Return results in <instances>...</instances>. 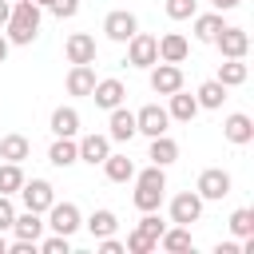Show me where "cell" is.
<instances>
[{
  "mask_svg": "<svg viewBox=\"0 0 254 254\" xmlns=\"http://www.w3.org/2000/svg\"><path fill=\"white\" fill-rule=\"evenodd\" d=\"M127 64H131V67H151V64H159V44H155L151 32H135V36L127 40Z\"/></svg>",
  "mask_w": 254,
  "mask_h": 254,
  "instance_id": "9",
  "label": "cell"
},
{
  "mask_svg": "<svg viewBox=\"0 0 254 254\" xmlns=\"http://www.w3.org/2000/svg\"><path fill=\"white\" fill-rule=\"evenodd\" d=\"M123 246H127V254H155V250H159V242H155V238H147L143 230H131Z\"/></svg>",
  "mask_w": 254,
  "mask_h": 254,
  "instance_id": "34",
  "label": "cell"
},
{
  "mask_svg": "<svg viewBox=\"0 0 254 254\" xmlns=\"http://www.w3.org/2000/svg\"><path fill=\"white\" fill-rule=\"evenodd\" d=\"M91 99H95V107L111 111V107H119V103L127 99V87H123V79L107 75V79H95V87H91Z\"/></svg>",
  "mask_w": 254,
  "mask_h": 254,
  "instance_id": "14",
  "label": "cell"
},
{
  "mask_svg": "<svg viewBox=\"0 0 254 254\" xmlns=\"http://www.w3.org/2000/svg\"><path fill=\"white\" fill-rule=\"evenodd\" d=\"M190 24H194V40H198V44H214V36L226 28L222 12H194Z\"/></svg>",
  "mask_w": 254,
  "mask_h": 254,
  "instance_id": "18",
  "label": "cell"
},
{
  "mask_svg": "<svg viewBox=\"0 0 254 254\" xmlns=\"http://www.w3.org/2000/svg\"><path fill=\"white\" fill-rule=\"evenodd\" d=\"M155 44H159V60L163 64H183L190 56V40L183 32H163V36H155Z\"/></svg>",
  "mask_w": 254,
  "mask_h": 254,
  "instance_id": "13",
  "label": "cell"
},
{
  "mask_svg": "<svg viewBox=\"0 0 254 254\" xmlns=\"http://www.w3.org/2000/svg\"><path fill=\"white\" fill-rule=\"evenodd\" d=\"M4 250H8V238H4V230H0V254H4Z\"/></svg>",
  "mask_w": 254,
  "mask_h": 254,
  "instance_id": "44",
  "label": "cell"
},
{
  "mask_svg": "<svg viewBox=\"0 0 254 254\" xmlns=\"http://www.w3.org/2000/svg\"><path fill=\"white\" fill-rule=\"evenodd\" d=\"M48 12H52V16H60V20H71V16L79 12V0H52V4H48Z\"/></svg>",
  "mask_w": 254,
  "mask_h": 254,
  "instance_id": "38",
  "label": "cell"
},
{
  "mask_svg": "<svg viewBox=\"0 0 254 254\" xmlns=\"http://www.w3.org/2000/svg\"><path fill=\"white\" fill-rule=\"evenodd\" d=\"M159 250H167V254H194V238H190V226H167L163 234H159Z\"/></svg>",
  "mask_w": 254,
  "mask_h": 254,
  "instance_id": "17",
  "label": "cell"
},
{
  "mask_svg": "<svg viewBox=\"0 0 254 254\" xmlns=\"http://www.w3.org/2000/svg\"><path fill=\"white\" fill-rule=\"evenodd\" d=\"M44 214H48V222H44V226H48L52 234H67V238H71V234L83 226V214H79V206H75V202H60V198H56Z\"/></svg>",
  "mask_w": 254,
  "mask_h": 254,
  "instance_id": "3",
  "label": "cell"
},
{
  "mask_svg": "<svg viewBox=\"0 0 254 254\" xmlns=\"http://www.w3.org/2000/svg\"><path fill=\"white\" fill-rule=\"evenodd\" d=\"M167 99H171V103H167V115H171L175 123H190V119L198 115V99H194V95H187L183 87H179V91H171Z\"/></svg>",
  "mask_w": 254,
  "mask_h": 254,
  "instance_id": "20",
  "label": "cell"
},
{
  "mask_svg": "<svg viewBox=\"0 0 254 254\" xmlns=\"http://www.w3.org/2000/svg\"><path fill=\"white\" fill-rule=\"evenodd\" d=\"M147 159H151V163H159V167H171V163L179 159V143H175V139L163 131V135H155V139H151V151H147Z\"/></svg>",
  "mask_w": 254,
  "mask_h": 254,
  "instance_id": "26",
  "label": "cell"
},
{
  "mask_svg": "<svg viewBox=\"0 0 254 254\" xmlns=\"http://www.w3.org/2000/svg\"><path fill=\"white\" fill-rule=\"evenodd\" d=\"M48 163H52V167H60V171L75 167V163H79V147H75V139L56 135V139H52V147H48Z\"/></svg>",
  "mask_w": 254,
  "mask_h": 254,
  "instance_id": "19",
  "label": "cell"
},
{
  "mask_svg": "<svg viewBox=\"0 0 254 254\" xmlns=\"http://www.w3.org/2000/svg\"><path fill=\"white\" fill-rule=\"evenodd\" d=\"M67 95H91V87H95V67L91 64H71V71H67Z\"/></svg>",
  "mask_w": 254,
  "mask_h": 254,
  "instance_id": "23",
  "label": "cell"
},
{
  "mask_svg": "<svg viewBox=\"0 0 254 254\" xmlns=\"http://www.w3.org/2000/svg\"><path fill=\"white\" fill-rule=\"evenodd\" d=\"M24 187V167L20 163H0V194H16Z\"/></svg>",
  "mask_w": 254,
  "mask_h": 254,
  "instance_id": "30",
  "label": "cell"
},
{
  "mask_svg": "<svg viewBox=\"0 0 254 254\" xmlns=\"http://www.w3.org/2000/svg\"><path fill=\"white\" fill-rule=\"evenodd\" d=\"M48 131L52 135H64V139H75L79 135V111L75 107H56L52 119H48Z\"/></svg>",
  "mask_w": 254,
  "mask_h": 254,
  "instance_id": "21",
  "label": "cell"
},
{
  "mask_svg": "<svg viewBox=\"0 0 254 254\" xmlns=\"http://www.w3.org/2000/svg\"><path fill=\"white\" fill-rule=\"evenodd\" d=\"M87 234L91 238H107V234H115V226H119V218H115V210H107V206H99V210H91L87 214Z\"/></svg>",
  "mask_w": 254,
  "mask_h": 254,
  "instance_id": "28",
  "label": "cell"
},
{
  "mask_svg": "<svg viewBox=\"0 0 254 254\" xmlns=\"http://www.w3.org/2000/svg\"><path fill=\"white\" fill-rule=\"evenodd\" d=\"M226 91H230V87H222L218 79H202V83H198V91H194L198 111H218V107L226 103Z\"/></svg>",
  "mask_w": 254,
  "mask_h": 254,
  "instance_id": "24",
  "label": "cell"
},
{
  "mask_svg": "<svg viewBox=\"0 0 254 254\" xmlns=\"http://www.w3.org/2000/svg\"><path fill=\"white\" fill-rule=\"evenodd\" d=\"M16 194H20L24 210H36V214H44V210L56 202V187H52L48 179H24V187H20Z\"/></svg>",
  "mask_w": 254,
  "mask_h": 254,
  "instance_id": "4",
  "label": "cell"
},
{
  "mask_svg": "<svg viewBox=\"0 0 254 254\" xmlns=\"http://www.w3.org/2000/svg\"><path fill=\"white\" fill-rule=\"evenodd\" d=\"M135 32H139V20H135V12H127V8H115V12H107V16H103V36H107V40H115V44H127Z\"/></svg>",
  "mask_w": 254,
  "mask_h": 254,
  "instance_id": "7",
  "label": "cell"
},
{
  "mask_svg": "<svg viewBox=\"0 0 254 254\" xmlns=\"http://www.w3.org/2000/svg\"><path fill=\"white\" fill-rule=\"evenodd\" d=\"M75 147H79V163H87V167H99L107 155H111V139L107 135H83V139H75Z\"/></svg>",
  "mask_w": 254,
  "mask_h": 254,
  "instance_id": "16",
  "label": "cell"
},
{
  "mask_svg": "<svg viewBox=\"0 0 254 254\" xmlns=\"http://www.w3.org/2000/svg\"><path fill=\"white\" fill-rule=\"evenodd\" d=\"M222 135H226V143H234V147H246V143H254V119H250L246 111H234V115H226V123H222Z\"/></svg>",
  "mask_w": 254,
  "mask_h": 254,
  "instance_id": "15",
  "label": "cell"
},
{
  "mask_svg": "<svg viewBox=\"0 0 254 254\" xmlns=\"http://www.w3.org/2000/svg\"><path fill=\"white\" fill-rule=\"evenodd\" d=\"M0 159H4V163H24V159H32V143H28V135H20V131L4 135V139H0Z\"/></svg>",
  "mask_w": 254,
  "mask_h": 254,
  "instance_id": "25",
  "label": "cell"
},
{
  "mask_svg": "<svg viewBox=\"0 0 254 254\" xmlns=\"http://www.w3.org/2000/svg\"><path fill=\"white\" fill-rule=\"evenodd\" d=\"M16 222V194H0V230H12Z\"/></svg>",
  "mask_w": 254,
  "mask_h": 254,
  "instance_id": "37",
  "label": "cell"
},
{
  "mask_svg": "<svg viewBox=\"0 0 254 254\" xmlns=\"http://www.w3.org/2000/svg\"><path fill=\"white\" fill-rule=\"evenodd\" d=\"M222 87H242L246 79H250V67L242 64V60H222L218 64V75H214Z\"/></svg>",
  "mask_w": 254,
  "mask_h": 254,
  "instance_id": "29",
  "label": "cell"
},
{
  "mask_svg": "<svg viewBox=\"0 0 254 254\" xmlns=\"http://www.w3.org/2000/svg\"><path fill=\"white\" fill-rule=\"evenodd\" d=\"M167 214H171V222H179V226L198 222V218H202V198H198V190H179V194L171 198Z\"/></svg>",
  "mask_w": 254,
  "mask_h": 254,
  "instance_id": "6",
  "label": "cell"
},
{
  "mask_svg": "<svg viewBox=\"0 0 254 254\" xmlns=\"http://www.w3.org/2000/svg\"><path fill=\"white\" fill-rule=\"evenodd\" d=\"M64 56H67V64H95V56H99L95 36L91 32H71L64 40Z\"/></svg>",
  "mask_w": 254,
  "mask_h": 254,
  "instance_id": "10",
  "label": "cell"
},
{
  "mask_svg": "<svg viewBox=\"0 0 254 254\" xmlns=\"http://www.w3.org/2000/svg\"><path fill=\"white\" fill-rule=\"evenodd\" d=\"M99 167H103V175H107L111 183H131V179H135V163H131L127 155H115V151H111Z\"/></svg>",
  "mask_w": 254,
  "mask_h": 254,
  "instance_id": "27",
  "label": "cell"
},
{
  "mask_svg": "<svg viewBox=\"0 0 254 254\" xmlns=\"http://www.w3.org/2000/svg\"><path fill=\"white\" fill-rule=\"evenodd\" d=\"M8 52H12V44H8V36H4V32H0V64H4V60H8Z\"/></svg>",
  "mask_w": 254,
  "mask_h": 254,
  "instance_id": "43",
  "label": "cell"
},
{
  "mask_svg": "<svg viewBox=\"0 0 254 254\" xmlns=\"http://www.w3.org/2000/svg\"><path fill=\"white\" fill-rule=\"evenodd\" d=\"M230 234L234 238H250L254 234V206H238L230 214Z\"/></svg>",
  "mask_w": 254,
  "mask_h": 254,
  "instance_id": "32",
  "label": "cell"
},
{
  "mask_svg": "<svg viewBox=\"0 0 254 254\" xmlns=\"http://www.w3.org/2000/svg\"><path fill=\"white\" fill-rule=\"evenodd\" d=\"M107 139L111 143H131L135 139V111L131 107H111L107 111Z\"/></svg>",
  "mask_w": 254,
  "mask_h": 254,
  "instance_id": "12",
  "label": "cell"
},
{
  "mask_svg": "<svg viewBox=\"0 0 254 254\" xmlns=\"http://www.w3.org/2000/svg\"><path fill=\"white\" fill-rule=\"evenodd\" d=\"M214 254H242V246L230 238V242H218V246H214Z\"/></svg>",
  "mask_w": 254,
  "mask_h": 254,
  "instance_id": "40",
  "label": "cell"
},
{
  "mask_svg": "<svg viewBox=\"0 0 254 254\" xmlns=\"http://www.w3.org/2000/svg\"><path fill=\"white\" fill-rule=\"evenodd\" d=\"M210 4H214V12H230V8H238L242 0H210Z\"/></svg>",
  "mask_w": 254,
  "mask_h": 254,
  "instance_id": "41",
  "label": "cell"
},
{
  "mask_svg": "<svg viewBox=\"0 0 254 254\" xmlns=\"http://www.w3.org/2000/svg\"><path fill=\"white\" fill-rule=\"evenodd\" d=\"M8 12H12V0H0V28L8 24Z\"/></svg>",
  "mask_w": 254,
  "mask_h": 254,
  "instance_id": "42",
  "label": "cell"
},
{
  "mask_svg": "<svg viewBox=\"0 0 254 254\" xmlns=\"http://www.w3.org/2000/svg\"><path fill=\"white\" fill-rule=\"evenodd\" d=\"M171 127V115H167V107H159V103H143L139 111H135V135H147V139H155V135H163Z\"/></svg>",
  "mask_w": 254,
  "mask_h": 254,
  "instance_id": "5",
  "label": "cell"
},
{
  "mask_svg": "<svg viewBox=\"0 0 254 254\" xmlns=\"http://www.w3.org/2000/svg\"><path fill=\"white\" fill-rule=\"evenodd\" d=\"M40 20H44V8H40V4H32V0H16L12 12H8V24H4L8 44L28 48V44L40 36Z\"/></svg>",
  "mask_w": 254,
  "mask_h": 254,
  "instance_id": "1",
  "label": "cell"
},
{
  "mask_svg": "<svg viewBox=\"0 0 254 254\" xmlns=\"http://www.w3.org/2000/svg\"><path fill=\"white\" fill-rule=\"evenodd\" d=\"M147 71H151V91H155V95H171V91L183 87V67H179V64H163V60H159V64H151Z\"/></svg>",
  "mask_w": 254,
  "mask_h": 254,
  "instance_id": "11",
  "label": "cell"
},
{
  "mask_svg": "<svg viewBox=\"0 0 254 254\" xmlns=\"http://www.w3.org/2000/svg\"><path fill=\"white\" fill-rule=\"evenodd\" d=\"M36 250L40 254H71V238L67 234H52V238H40Z\"/></svg>",
  "mask_w": 254,
  "mask_h": 254,
  "instance_id": "35",
  "label": "cell"
},
{
  "mask_svg": "<svg viewBox=\"0 0 254 254\" xmlns=\"http://www.w3.org/2000/svg\"><path fill=\"white\" fill-rule=\"evenodd\" d=\"M95 246H99V254H127V246H123L115 234H107V238H95Z\"/></svg>",
  "mask_w": 254,
  "mask_h": 254,
  "instance_id": "39",
  "label": "cell"
},
{
  "mask_svg": "<svg viewBox=\"0 0 254 254\" xmlns=\"http://www.w3.org/2000/svg\"><path fill=\"white\" fill-rule=\"evenodd\" d=\"M135 230H143L147 238H155V242H159V234L167 230V222L159 218V210H143V218L135 222Z\"/></svg>",
  "mask_w": 254,
  "mask_h": 254,
  "instance_id": "33",
  "label": "cell"
},
{
  "mask_svg": "<svg viewBox=\"0 0 254 254\" xmlns=\"http://www.w3.org/2000/svg\"><path fill=\"white\" fill-rule=\"evenodd\" d=\"M230 187H234V179H230V171H222V167H206V171L198 175V183H194V190H198L202 202H222V198L230 194Z\"/></svg>",
  "mask_w": 254,
  "mask_h": 254,
  "instance_id": "2",
  "label": "cell"
},
{
  "mask_svg": "<svg viewBox=\"0 0 254 254\" xmlns=\"http://www.w3.org/2000/svg\"><path fill=\"white\" fill-rule=\"evenodd\" d=\"M163 8H167L171 20H190V16L198 12V0H167Z\"/></svg>",
  "mask_w": 254,
  "mask_h": 254,
  "instance_id": "36",
  "label": "cell"
},
{
  "mask_svg": "<svg viewBox=\"0 0 254 254\" xmlns=\"http://www.w3.org/2000/svg\"><path fill=\"white\" fill-rule=\"evenodd\" d=\"M12 234H16V238H28V242H40V238H44V214H36V210H16Z\"/></svg>",
  "mask_w": 254,
  "mask_h": 254,
  "instance_id": "22",
  "label": "cell"
},
{
  "mask_svg": "<svg viewBox=\"0 0 254 254\" xmlns=\"http://www.w3.org/2000/svg\"><path fill=\"white\" fill-rule=\"evenodd\" d=\"M214 48L222 52V60H246V52H250V32L226 24V28L214 36Z\"/></svg>",
  "mask_w": 254,
  "mask_h": 254,
  "instance_id": "8",
  "label": "cell"
},
{
  "mask_svg": "<svg viewBox=\"0 0 254 254\" xmlns=\"http://www.w3.org/2000/svg\"><path fill=\"white\" fill-rule=\"evenodd\" d=\"M32 4H40V8H48V4H52V0H32Z\"/></svg>",
  "mask_w": 254,
  "mask_h": 254,
  "instance_id": "45",
  "label": "cell"
},
{
  "mask_svg": "<svg viewBox=\"0 0 254 254\" xmlns=\"http://www.w3.org/2000/svg\"><path fill=\"white\" fill-rule=\"evenodd\" d=\"M131 202H135L139 214H143V210H159V206H163V190H159V187H135Z\"/></svg>",
  "mask_w": 254,
  "mask_h": 254,
  "instance_id": "31",
  "label": "cell"
}]
</instances>
